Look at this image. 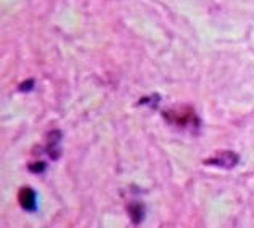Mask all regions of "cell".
<instances>
[{
    "instance_id": "cell-2",
    "label": "cell",
    "mask_w": 254,
    "mask_h": 228,
    "mask_svg": "<svg viewBox=\"0 0 254 228\" xmlns=\"http://www.w3.org/2000/svg\"><path fill=\"white\" fill-rule=\"evenodd\" d=\"M238 163H240L238 154L233 151H219L209 159L204 161V164L216 166V167H220V169H233Z\"/></svg>"
},
{
    "instance_id": "cell-3",
    "label": "cell",
    "mask_w": 254,
    "mask_h": 228,
    "mask_svg": "<svg viewBox=\"0 0 254 228\" xmlns=\"http://www.w3.org/2000/svg\"><path fill=\"white\" fill-rule=\"evenodd\" d=\"M18 199H19V204H21V207L24 211H36L37 196H36V191L32 188H29V186H24V188L19 190Z\"/></svg>"
},
{
    "instance_id": "cell-7",
    "label": "cell",
    "mask_w": 254,
    "mask_h": 228,
    "mask_svg": "<svg viewBox=\"0 0 254 228\" xmlns=\"http://www.w3.org/2000/svg\"><path fill=\"white\" fill-rule=\"evenodd\" d=\"M32 87H34V80H26V82H23L21 85H19V90L21 92H29Z\"/></svg>"
},
{
    "instance_id": "cell-1",
    "label": "cell",
    "mask_w": 254,
    "mask_h": 228,
    "mask_svg": "<svg viewBox=\"0 0 254 228\" xmlns=\"http://www.w3.org/2000/svg\"><path fill=\"white\" fill-rule=\"evenodd\" d=\"M164 117L168 122L180 127V129L195 130L196 127H199V119L196 114L193 113L191 108H184V106H180V108H176V110L164 111Z\"/></svg>"
},
{
    "instance_id": "cell-5",
    "label": "cell",
    "mask_w": 254,
    "mask_h": 228,
    "mask_svg": "<svg viewBox=\"0 0 254 228\" xmlns=\"http://www.w3.org/2000/svg\"><path fill=\"white\" fill-rule=\"evenodd\" d=\"M60 138H62V133H60L58 130H53L49 133V145H47V151H49L52 159H57L58 154H60V151H58Z\"/></svg>"
},
{
    "instance_id": "cell-6",
    "label": "cell",
    "mask_w": 254,
    "mask_h": 228,
    "mask_svg": "<svg viewBox=\"0 0 254 228\" xmlns=\"http://www.w3.org/2000/svg\"><path fill=\"white\" fill-rule=\"evenodd\" d=\"M45 167H47V164L42 163V161H39V163H34V164H31V166H29V171H31V172H34V173H39V172H44V171H45Z\"/></svg>"
},
{
    "instance_id": "cell-4",
    "label": "cell",
    "mask_w": 254,
    "mask_h": 228,
    "mask_svg": "<svg viewBox=\"0 0 254 228\" xmlns=\"http://www.w3.org/2000/svg\"><path fill=\"white\" fill-rule=\"evenodd\" d=\"M127 212H129L130 220H132L133 225H138L145 217V207H143V204H140V203L129 204V206H127Z\"/></svg>"
}]
</instances>
